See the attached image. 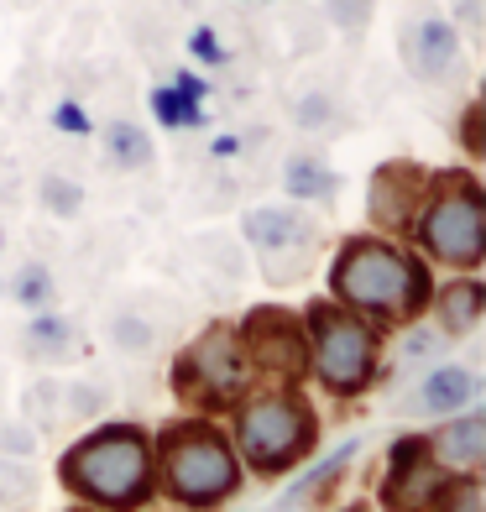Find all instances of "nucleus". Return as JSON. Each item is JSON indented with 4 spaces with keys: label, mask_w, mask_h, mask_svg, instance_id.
<instances>
[{
    "label": "nucleus",
    "mask_w": 486,
    "mask_h": 512,
    "mask_svg": "<svg viewBox=\"0 0 486 512\" xmlns=\"http://www.w3.org/2000/svg\"><path fill=\"white\" fill-rule=\"evenodd\" d=\"M330 298L340 309L372 319L377 330H403L429 314L434 267L408 241L361 230V236H345L330 256Z\"/></svg>",
    "instance_id": "obj_1"
},
{
    "label": "nucleus",
    "mask_w": 486,
    "mask_h": 512,
    "mask_svg": "<svg viewBox=\"0 0 486 512\" xmlns=\"http://www.w3.org/2000/svg\"><path fill=\"white\" fill-rule=\"evenodd\" d=\"M58 486L79 507L100 512H147L157 502L152 429L131 418H100L58 455Z\"/></svg>",
    "instance_id": "obj_2"
},
{
    "label": "nucleus",
    "mask_w": 486,
    "mask_h": 512,
    "mask_svg": "<svg viewBox=\"0 0 486 512\" xmlns=\"http://www.w3.org/2000/svg\"><path fill=\"white\" fill-rule=\"evenodd\" d=\"M152 460H157V497L173 502L178 512H220L246 486V465L220 418L199 413L168 418L152 434Z\"/></svg>",
    "instance_id": "obj_3"
},
{
    "label": "nucleus",
    "mask_w": 486,
    "mask_h": 512,
    "mask_svg": "<svg viewBox=\"0 0 486 512\" xmlns=\"http://www.w3.org/2000/svg\"><path fill=\"white\" fill-rule=\"evenodd\" d=\"M230 445H236L246 476H293L314 450H319V408L304 387H251L230 408Z\"/></svg>",
    "instance_id": "obj_4"
},
{
    "label": "nucleus",
    "mask_w": 486,
    "mask_h": 512,
    "mask_svg": "<svg viewBox=\"0 0 486 512\" xmlns=\"http://www.w3.org/2000/svg\"><path fill=\"white\" fill-rule=\"evenodd\" d=\"M304 335H309V382L335 403L366 398L382 371H387V330L351 309H340L335 298H309L304 309Z\"/></svg>",
    "instance_id": "obj_5"
},
{
    "label": "nucleus",
    "mask_w": 486,
    "mask_h": 512,
    "mask_svg": "<svg viewBox=\"0 0 486 512\" xmlns=\"http://www.w3.org/2000/svg\"><path fill=\"white\" fill-rule=\"evenodd\" d=\"M413 251L445 272H481L486 262V189L471 168H434L429 199L413 220Z\"/></svg>",
    "instance_id": "obj_6"
},
{
    "label": "nucleus",
    "mask_w": 486,
    "mask_h": 512,
    "mask_svg": "<svg viewBox=\"0 0 486 512\" xmlns=\"http://www.w3.org/2000/svg\"><path fill=\"white\" fill-rule=\"evenodd\" d=\"M168 387L183 413H199V418H230L257 377L246 366V351L236 340V324L230 319H210L194 340L178 345V356L168 366Z\"/></svg>",
    "instance_id": "obj_7"
},
{
    "label": "nucleus",
    "mask_w": 486,
    "mask_h": 512,
    "mask_svg": "<svg viewBox=\"0 0 486 512\" xmlns=\"http://www.w3.org/2000/svg\"><path fill=\"white\" fill-rule=\"evenodd\" d=\"M241 241L251 246L272 288H293L319 267L324 225L304 204H251L241 215Z\"/></svg>",
    "instance_id": "obj_8"
},
{
    "label": "nucleus",
    "mask_w": 486,
    "mask_h": 512,
    "mask_svg": "<svg viewBox=\"0 0 486 512\" xmlns=\"http://www.w3.org/2000/svg\"><path fill=\"white\" fill-rule=\"evenodd\" d=\"M236 340L246 351V366L257 387H304L309 382V335L298 309L283 304H251L236 319Z\"/></svg>",
    "instance_id": "obj_9"
},
{
    "label": "nucleus",
    "mask_w": 486,
    "mask_h": 512,
    "mask_svg": "<svg viewBox=\"0 0 486 512\" xmlns=\"http://www.w3.org/2000/svg\"><path fill=\"white\" fill-rule=\"evenodd\" d=\"M398 58L424 89H450L466 79V37L450 27V16L434 0H413L398 21Z\"/></svg>",
    "instance_id": "obj_10"
},
{
    "label": "nucleus",
    "mask_w": 486,
    "mask_h": 512,
    "mask_svg": "<svg viewBox=\"0 0 486 512\" xmlns=\"http://www.w3.org/2000/svg\"><path fill=\"white\" fill-rule=\"evenodd\" d=\"M429 178L434 168H424L419 157H387L372 168L366 178V225L372 236H387V241H408L413 236V220L429 199Z\"/></svg>",
    "instance_id": "obj_11"
},
{
    "label": "nucleus",
    "mask_w": 486,
    "mask_h": 512,
    "mask_svg": "<svg viewBox=\"0 0 486 512\" xmlns=\"http://www.w3.org/2000/svg\"><path fill=\"white\" fill-rule=\"evenodd\" d=\"M450 476L455 471H445V465L429 455L424 434H403V439H392V445H387L372 507H382V512H429L434 497L450 486Z\"/></svg>",
    "instance_id": "obj_12"
},
{
    "label": "nucleus",
    "mask_w": 486,
    "mask_h": 512,
    "mask_svg": "<svg viewBox=\"0 0 486 512\" xmlns=\"http://www.w3.org/2000/svg\"><path fill=\"white\" fill-rule=\"evenodd\" d=\"M481 403V377L466 366V361H434L424 366V377L408 387V398L398 403V413L408 418H455Z\"/></svg>",
    "instance_id": "obj_13"
},
{
    "label": "nucleus",
    "mask_w": 486,
    "mask_h": 512,
    "mask_svg": "<svg viewBox=\"0 0 486 512\" xmlns=\"http://www.w3.org/2000/svg\"><path fill=\"white\" fill-rule=\"evenodd\" d=\"M439 335L450 345L455 340H471L486 319V283L476 272H450L445 283H434V298H429V314H424Z\"/></svg>",
    "instance_id": "obj_14"
},
{
    "label": "nucleus",
    "mask_w": 486,
    "mask_h": 512,
    "mask_svg": "<svg viewBox=\"0 0 486 512\" xmlns=\"http://www.w3.org/2000/svg\"><path fill=\"white\" fill-rule=\"evenodd\" d=\"M429 455L445 465L455 476H481L486 465V413L481 408H466L455 418H439V424L424 434Z\"/></svg>",
    "instance_id": "obj_15"
},
{
    "label": "nucleus",
    "mask_w": 486,
    "mask_h": 512,
    "mask_svg": "<svg viewBox=\"0 0 486 512\" xmlns=\"http://www.w3.org/2000/svg\"><path fill=\"white\" fill-rule=\"evenodd\" d=\"M16 351L32 366H68V361L84 356V330H79V319L63 314V309L27 314V324H21V335H16Z\"/></svg>",
    "instance_id": "obj_16"
},
{
    "label": "nucleus",
    "mask_w": 486,
    "mask_h": 512,
    "mask_svg": "<svg viewBox=\"0 0 486 512\" xmlns=\"http://www.w3.org/2000/svg\"><path fill=\"white\" fill-rule=\"evenodd\" d=\"M283 194L293 204H319V209H330L340 199V168L330 157H324V147H293L283 157Z\"/></svg>",
    "instance_id": "obj_17"
},
{
    "label": "nucleus",
    "mask_w": 486,
    "mask_h": 512,
    "mask_svg": "<svg viewBox=\"0 0 486 512\" xmlns=\"http://www.w3.org/2000/svg\"><path fill=\"white\" fill-rule=\"evenodd\" d=\"M288 115H293V126L304 136H314V142H330V136L351 131V105H345V95L335 84H304L293 95Z\"/></svg>",
    "instance_id": "obj_18"
},
{
    "label": "nucleus",
    "mask_w": 486,
    "mask_h": 512,
    "mask_svg": "<svg viewBox=\"0 0 486 512\" xmlns=\"http://www.w3.org/2000/svg\"><path fill=\"white\" fill-rule=\"evenodd\" d=\"M105 340H110V351L142 361V356H157V351H162L168 324H162L147 304H115V309L105 314Z\"/></svg>",
    "instance_id": "obj_19"
},
{
    "label": "nucleus",
    "mask_w": 486,
    "mask_h": 512,
    "mask_svg": "<svg viewBox=\"0 0 486 512\" xmlns=\"http://www.w3.org/2000/svg\"><path fill=\"white\" fill-rule=\"evenodd\" d=\"M100 157L110 173H147L157 162V142L142 121H131V115H115V121L100 126Z\"/></svg>",
    "instance_id": "obj_20"
},
{
    "label": "nucleus",
    "mask_w": 486,
    "mask_h": 512,
    "mask_svg": "<svg viewBox=\"0 0 486 512\" xmlns=\"http://www.w3.org/2000/svg\"><path fill=\"white\" fill-rule=\"evenodd\" d=\"M361 450H366V439H361V434H351L340 450L324 455L309 476H298V481L288 486L283 507H324V502H330V497L340 492V481H345V471L356 465V455H361Z\"/></svg>",
    "instance_id": "obj_21"
},
{
    "label": "nucleus",
    "mask_w": 486,
    "mask_h": 512,
    "mask_svg": "<svg viewBox=\"0 0 486 512\" xmlns=\"http://www.w3.org/2000/svg\"><path fill=\"white\" fill-rule=\"evenodd\" d=\"M6 298L16 309H27V314H48V309H58V298H63L58 272L42 262V256H21V262L6 272Z\"/></svg>",
    "instance_id": "obj_22"
},
{
    "label": "nucleus",
    "mask_w": 486,
    "mask_h": 512,
    "mask_svg": "<svg viewBox=\"0 0 486 512\" xmlns=\"http://www.w3.org/2000/svg\"><path fill=\"white\" fill-rule=\"evenodd\" d=\"M21 424H27L37 439L68 429V413H63V377H42V382H32L27 392H21Z\"/></svg>",
    "instance_id": "obj_23"
},
{
    "label": "nucleus",
    "mask_w": 486,
    "mask_h": 512,
    "mask_svg": "<svg viewBox=\"0 0 486 512\" xmlns=\"http://www.w3.org/2000/svg\"><path fill=\"white\" fill-rule=\"evenodd\" d=\"M445 351H450V340L434 330L429 319H413V324H403L398 330V351H392V366L403 371H424V366H434V361H445Z\"/></svg>",
    "instance_id": "obj_24"
},
{
    "label": "nucleus",
    "mask_w": 486,
    "mask_h": 512,
    "mask_svg": "<svg viewBox=\"0 0 486 512\" xmlns=\"http://www.w3.org/2000/svg\"><path fill=\"white\" fill-rule=\"evenodd\" d=\"M199 95L204 89L183 74L178 84H162V89H152V115L168 131H189V126H199L204 121V110H199Z\"/></svg>",
    "instance_id": "obj_25"
},
{
    "label": "nucleus",
    "mask_w": 486,
    "mask_h": 512,
    "mask_svg": "<svg viewBox=\"0 0 486 512\" xmlns=\"http://www.w3.org/2000/svg\"><path fill=\"white\" fill-rule=\"evenodd\" d=\"M84 183L79 178H68V173H42L37 178V204L48 209L53 220H79L84 215Z\"/></svg>",
    "instance_id": "obj_26"
},
{
    "label": "nucleus",
    "mask_w": 486,
    "mask_h": 512,
    "mask_svg": "<svg viewBox=\"0 0 486 512\" xmlns=\"http://www.w3.org/2000/svg\"><path fill=\"white\" fill-rule=\"evenodd\" d=\"M42 492V481L32 471V460H11L0 455V512H27Z\"/></svg>",
    "instance_id": "obj_27"
},
{
    "label": "nucleus",
    "mask_w": 486,
    "mask_h": 512,
    "mask_svg": "<svg viewBox=\"0 0 486 512\" xmlns=\"http://www.w3.org/2000/svg\"><path fill=\"white\" fill-rule=\"evenodd\" d=\"M63 413H68V424H100V418L110 413V387L100 382H63Z\"/></svg>",
    "instance_id": "obj_28"
},
{
    "label": "nucleus",
    "mask_w": 486,
    "mask_h": 512,
    "mask_svg": "<svg viewBox=\"0 0 486 512\" xmlns=\"http://www.w3.org/2000/svg\"><path fill=\"white\" fill-rule=\"evenodd\" d=\"M319 11L345 42H361L366 27H372V16H377V0H324Z\"/></svg>",
    "instance_id": "obj_29"
},
{
    "label": "nucleus",
    "mask_w": 486,
    "mask_h": 512,
    "mask_svg": "<svg viewBox=\"0 0 486 512\" xmlns=\"http://www.w3.org/2000/svg\"><path fill=\"white\" fill-rule=\"evenodd\" d=\"M429 512H486V492H481V476H450V486L434 497Z\"/></svg>",
    "instance_id": "obj_30"
},
{
    "label": "nucleus",
    "mask_w": 486,
    "mask_h": 512,
    "mask_svg": "<svg viewBox=\"0 0 486 512\" xmlns=\"http://www.w3.org/2000/svg\"><path fill=\"white\" fill-rule=\"evenodd\" d=\"M445 16L460 37L481 42V27H486V0H445Z\"/></svg>",
    "instance_id": "obj_31"
},
{
    "label": "nucleus",
    "mask_w": 486,
    "mask_h": 512,
    "mask_svg": "<svg viewBox=\"0 0 486 512\" xmlns=\"http://www.w3.org/2000/svg\"><path fill=\"white\" fill-rule=\"evenodd\" d=\"M486 110L481 100H471L466 110H460V147H466V157H486Z\"/></svg>",
    "instance_id": "obj_32"
},
{
    "label": "nucleus",
    "mask_w": 486,
    "mask_h": 512,
    "mask_svg": "<svg viewBox=\"0 0 486 512\" xmlns=\"http://www.w3.org/2000/svg\"><path fill=\"white\" fill-rule=\"evenodd\" d=\"M0 455L32 460V455H37V434H32L27 424H0Z\"/></svg>",
    "instance_id": "obj_33"
},
{
    "label": "nucleus",
    "mask_w": 486,
    "mask_h": 512,
    "mask_svg": "<svg viewBox=\"0 0 486 512\" xmlns=\"http://www.w3.org/2000/svg\"><path fill=\"white\" fill-rule=\"evenodd\" d=\"M199 251H204V256H215L225 277H241V251H236V241H225V236H204V241H199Z\"/></svg>",
    "instance_id": "obj_34"
},
{
    "label": "nucleus",
    "mask_w": 486,
    "mask_h": 512,
    "mask_svg": "<svg viewBox=\"0 0 486 512\" xmlns=\"http://www.w3.org/2000/svg\"><path fill=\"white\" fill-rule=\"evenodd\" d=\"M189 48H194L204 63H225V48H220V42L210 37V27H204V32H194V37H189Z\"/></svg>",
    "instance_id": "obj_35"
},
{
    "label": "nucleus",
    "mask_w": 486,
    "mask_h": 512,
    "mask_svg": "<svg viewBox=\"0 0 486 512\" xmlns=\"http://www.w3.org/2000/svg\"><path fill=\"white\" fill-rule=\"evenodd\" d=\"M53 121H58L63 131H89V121H84V110H79V105H58V110H53Z\"/></svg>",
    "instance_id": "obj_36"
},
{
    "label": "nucleus",
    "mask_w": 486,
    "mask_h": 512,
    "mask_svg": "<svg viewBox=\"0 0 486 512\" xmlns=\"http://www.w3.org/2000/svg\"><path fill=\"white\" fill-rule=\"evenodd\" d=\"M340 512H377V507H372V502H366V497H356V502H345Z\"/></svg>",
    "instance_id": "obj_37"
},
{
    "label": "nucleus",
    "mask_w": 486,
    "mask_h": 512,
    "mask_svg": "<svg viewBox=\"0 0 486 512\" xmlns=\"http://www.w3.org/2000/svg\"><path fill=\"white\" fill-rule=\"evenodd\" d=\"M6 6H11V11H32V6H37V0H6Z\"/></svg>",
    "instance_id": "obj_38"
},
{
    "label": "nucleus",
    "mask_w": 486,
    "mask_h": 512,
    "mask_svg": "<svg viewBox=\"0 0 486 512\" xmlns=\"http://www.w3.org/2000/svg\"><path fill=\"white\" fill-rule=\"evenodd\" d=\"M63 512H100V507H79V502H74V507H63Z\"/></svg>",
    "instance_id": "obj_39"
},
{
    "label": "nucleus",
    "mask_w": 486,
    "mask_h": 512,
    "mask_svg": "<svg viewBox=\"0 0 486 512\" xmlns=\"http://www.w3.org/2000/svg\"><path fill=\"white\" fill-rule=\"evenodd\" d=\"M0 251H6V225H0Z\"/></svg>",
    "instance_id": "obj_40"
},
{
    "label": "nucleus",
    "mask_w": 486,
    "mask_h": 512,
    "mask_svg": "<svg viewBox=\"0 0 486 512\" xmlns=\"http://www.w3.org/2000/svg\"><path fill=\"white\" fill-rule=\"evenodd\" d=\"M277 512H298V507H277Z\"/></svg>",
    "instance_id": "obj_41"
}]
</instances>
